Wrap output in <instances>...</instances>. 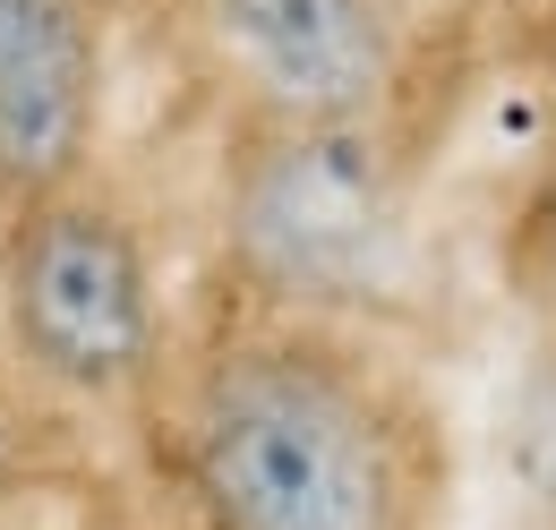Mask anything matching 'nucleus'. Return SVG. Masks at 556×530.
Wrapping results in <instances>:
<instances>
[{
    "label": "nucleus",
    "instance_id": "f257e3e1",
    "mask_svg": "<svg viewBox=\"0 0 556 530\" xmlns=\"http://www.w3.org/2000/svg\"><path fill=\"white\" fill-rule=\"evenodd\" d=\"M206 530H428L437 470L412 394L334 326L231 333L180 411Z\"/></svg>",
    "mask_w": 556,
    "mask_h": 530
},
{
    "label": "nucleus",
    "instance_id": "f03ea898",
    "mask_svg": "<svg viewBox=\"0 0 556 530\" xmlns=\"http://www.w3.org/2000/svg\"><path fill=\"white\" fill-rule=\"evenodd\" d=\"M231 265L282 308L343 317L403 291L412 198L386 121H249L223 180Z\"/></svg>",
    "mask_w": 556,
    "mask_h": 530
},
{
    "label": "nucleus",
    "instance_id": "7ed1b4c3",
    "mask_svg": "<svg viewBox=\"0 0 556 530\" xmlns=\"http://www.w3.org/2000/svg\"><path fill=\"white\" fill-rule=\"evenodd\" d=\"M0 326L9 359L61 402H138L163 368V282L138 214L70 180L0 214Z\"/></svg>",
    "mask_w": 556,
    "mask_h": 530
},
{
    "label": "nucleus",
    "instance_id": "20e7f679",
    "mask_svg": "<svg viewBox=\"0 0 556 530\" xmlns=\"http://www.w3.org/2000/svg\"><path fill=\"white\" fill-rule=\"evenodd\" d=\"M249 121H394L412 35L377 0H189Z\"/></svg>",
    "mask_w": 556,
    "mask_h": 530
},
{
    "label": "nucleus",
    "instance_id": "39448f33",
    "mask_svg": "<svg viewBox=\"0 0 556 530\" xmlns=\"http://www.w3.org/2000/svg\"><path fill=\"white\" fill-rule=\"evenodd\" d=\"M103 17L94 0H0V214L94 172Z\"/></svg>",
    "mask_w": 556,
    "mask_h": 530
},
{
    "label": "nucleus",
    "instance_id": "423d86ee",
    "mask_svg": "<svg viewBox=\"0 0 556 530\" xmlns=\"http://www.w3.org/2000/svg\"><path fill=\"white\" fill-rule=\"evenodd\" d=\"M522 282L556 308V180L531 198V214H522Z\"/></svg>",
    "mask_w": 556,
    "mask_h": 530
},
{
    "label": "nucleus",
    "instance_id": "0eeeda50",
    "mask_svg": "<svg viewBox=\"0 0 556 530\" xmlns=\"http://www.w3.org/2000/svg\"><path fill=\"white\" fill-rule=\"evenodd\" d=\"M26 445H35V428H26V411L0 394V505L17 496V479H26Z\"/></svg>",
    "mask_w": 556,
    "mask_h": 530
},
{
    "label": "nucleus",
    "instance_id": "6e6552de",
    "mask_svg": "<svg viewBox=\"0 0 556 530\" xmlns=\"http://www.w3.org/2000/svg\"><path fill=\"white\" fill-rule=\"evenodd\" d=\"M377 9H386V17H394V26H403V35H412V26H428V17H437V9H445V0H377Z\"/></svg>",
    "mask_w": 556,
    "mask_h": 530
}]
</instances>
